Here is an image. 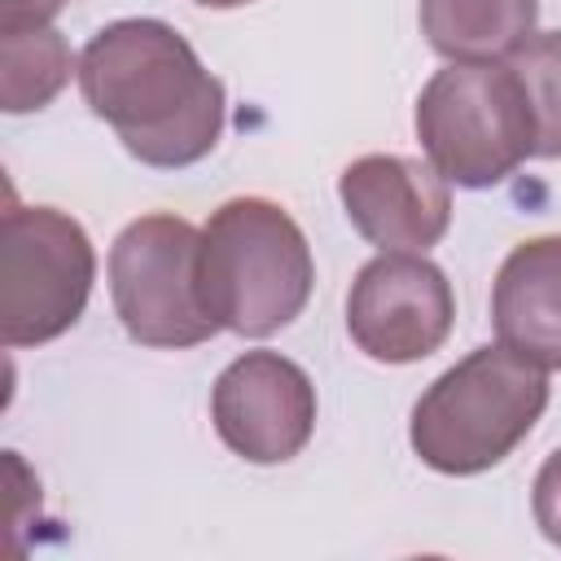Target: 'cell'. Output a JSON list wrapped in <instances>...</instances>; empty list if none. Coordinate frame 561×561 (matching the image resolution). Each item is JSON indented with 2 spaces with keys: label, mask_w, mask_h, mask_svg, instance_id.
Here are the masks:
<instances>
[{
  "label": "cell",
  "mask_w": 561,
  "mask_h": 561,
  "mask_svg": "<svg viewBox=\"0 0 561 561\" xmlns=\"http://www.w3.org/2000/svg\"><path fill=\"white\" fill-rule=\"evenodd\" d=\"M79 92L145 167H193L224 136V83L162 18L101 26L79 53Z\"/></svg>",
  "instance_id": "1"
},
{
  "label": "cell",
  "mask_w": 561,
  "mask_h": 561,
  "mask_svg": "<svg viewBox=\"0 0 561 561\" xmlns=\"http://www.w3.org/2000/svg\"><path fill=\"white\" fill-rule=\"evenodd\" d=\"M548 408V368L508 351L478 346L438 373L412 408V451L421 465L469 478L513 456Z\"/></svg>",
  "instance_id": "2"
},
{
  "label": "cell",
  "mask_w": 561,
  "mask_h": 561,
  "mask_svg": "<svg viewBox=\"0 0 561 561\" xmlns=\"http://www.w3.org/2000/svg\"><path fill=\"white\" fill-rule=\"evenodd\" d=\"M316 263L298 219L267 197H232L202 228V294L219 329L272 337L311 298Z\"/></svg>",
  "instance_id": "3"
},
{
  "label": "cell",
  "mask_w": 561,
  "mask_h": 561,
  "mask_svg": "<svg viewBox=\"0 0 561 561\" xmlns=\"http://www.w3.org/2000/svg\"><path fill=\"white\" fill-rule=\"evenodd\" d=\"M425 162L456 188H491L535 158L530 96L508 61H447L416 96Z\"/></svg>",
  "instance_id": "4"
},
{
  "label": "cell",
  "mask_w": 561,
  "mask_h": 561,
  "mask_svg": "<svg viewBox=\"0 0 561 561\" xmlns=\"http://www.w3.org/2000/svg\"><path fill=\"white\" fill-rule=\"evenodd\" d=\"M110 298L136 346L184 351L219 333L202 294V232L167 210L131 219L114 237Z\"/></svg>",
  "instance_id": "5"
},
{
  "label": "cell",
  "mask_w": 561,
  "mask_h": 561,
  "mask_svg": "<svg viewBox=\"0 0 561 561\" xmlns=\"http://www.w3.org/2000/svg\"><path fill=\"white\" fill-rule=\"evenodd\" d=\"M96 280L83 224L57 206H9L0 224V337L44 346L79 324Z\"/></svg>",
  "instance_id": "6"
},
{
  "label": "cell",
  "mask_w": 561,
  "mask_h": 561,
  "mask_svg": "<svg viewBox=\"0 0 561 561\" xmlns=\"http://www.w3.org/2000/svg\"><path fill=\"white\" fill-rule=\"evenodd\" d=\"M456 324V294L438 263L408 250L368 259L346 294V333L377 364L434 355Z\"/></svg>",
  "instance_id": "7"
},
{
  "label": "cell",
  "mask_w": 561,
  "mask_h": 561,
  "mask_svg": "<svg viewBox=\"0 0 561 561\" xmlns=\"http://www.w3.org/2000/svg\"><path fill=\"white\" fill-rule=\"evenodd\" d=\"M210 421L241 460L285 465L311 443L316 386L280 351H245L215 377Z\"/></svg>",
  "instance_id": "8"
},
{
  "label": "cell",
  "mask_w": 561,
  "mask_h": 561,
  "mask_svg": "<svg viewBox=\"0 0 561 561\" xmlns=\"http://www.w3.org/2000/svg\"><path fill=\"white\" fill-rule=\"evenodd\" d=\"M337 197L351 228L377 250L425 254L447 237L451 193L447 180L403 153H364L337 175Z\"/></svg>",
  "instance_id": "9"
},
{
  "label": "cell",
  "mask_w": 561,
  "mask_h": 561,
  "mask_svg": "<svg viewBox=\"0 0 561 561\" xmlns=\"http://www.w3.org/2000/svg\"><path fill=\"white\" fill-rule=\"evenodd\" d=\"M491 324L508 351L561 368V232L508 250L491 285Z\"/></svg>",
  "instance_id": "10"
},
{
  "label": "cell",
  "mask_w": 561,
  "mask_h": 561,
  "mask_svg": "<svg viewBox=\"0 0 561 561\" xmlns=\"http://www.w3.org/2000/svg\"><path fill=\"white\" fill-rule=\"evenodd\" d=\"M539 22V0H421V35L447 61L513 57Z\"/></svg>",
  "instance_id": "11"
},
{
  "label": "cell",
  "mask_w": 561,
  "mask_h": 561,
  "mask_svg": "<svg viewBox=\"0 0 561 561\" xmlns=\"http://www.w3.org/2000/svg\"><path fill=\"white\" fill-rule=\"evenodd\" d=\"M79 75V61L53 26H0V110H44Z\"/></svg>",
  "instance_id": "12"
},
{
  "label": "cell",
  "mask_w": 561,
  "mask_h": 561,
  "mask_svg": "<svg viewBox=\"0 0 561 561\" xmlns=\"http://www.w3.org/2000/svg\"><path fill=\"white\" fill-rule=\"evenodd\" d=\"M508 66L517 70L535 114V158H561V31H535Z\"/></svg>",
  "instance_id": "13"
},
{
  "label": "cell",
  "mask_w": 561,
  "mask_h": 561,
  "mask_svg": "<svg viewBox=\"0 0 561 561\" xmlns=\"http://www.w3.org/2000/svg\"><path fill=\"white\" fill-rule=\"evenodd\" d=\"M530 513H535V526L543 530V539L561 548V447H557V451L539 465V473H535Z\"/></svg>",
  "instance_id": "14"
},
{
  "label": "cell",
  "mask_w": 561,
  "mask_h": 561,
  "mask_svg": "<svg viewBox=\"0 0 561 561\" xmlns=\"http://www.w3.org/2000/svg\"><path fill=\"white\" fill-rule=\"evenodd\" d=\"M66 0H0V26H53Z\"/></svg>",
  "instance_id": "15"
},
{
  "label": "cell",
  "mask_w": 561,
  "mask_h": 561,
  "mask_svg": "<svg viewBox=\"0 0 561 561\" xmlns=\"http://www.w3.org/2000/svg\"><path fill=\"white\" fill-rule=\"evenodd\" d=\"M193 4H202V9H241L250 0H193Z\"/></svg>",
  "instance_id": "16"
}]
</instances>
